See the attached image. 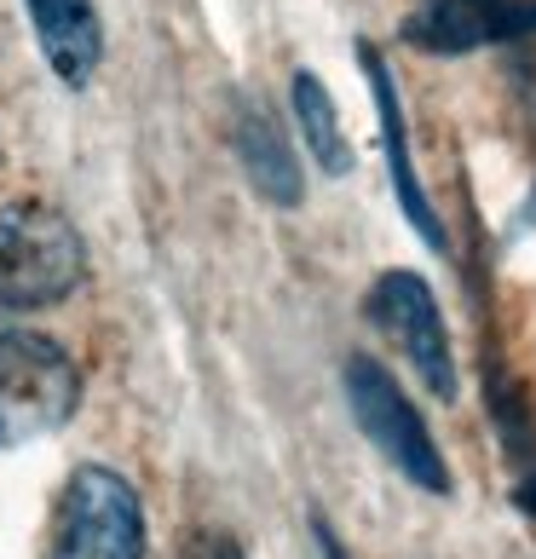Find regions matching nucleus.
<instances>
[{
	"instance_id": "f257e3e1",
	"label": "nucleus",
	"mask_w": 536,
	"mask_h": 559,
	"mask_svg": "<svg viewBox=\"0 0 536 559\" xmlns=\"http://www.w3.org/2000/svg\"><path fill=\"white\" fill-rule=\"evenodd\" d=\"M87 277V242L47 202L0 209V312H40L70 300Z\"/></svg>"
},
{
	"instance_id": "f03ea898",
	"label": "nucleus",
	"mask_w": 536,
	"mask_h": 559,
	"mask_svg": "<svg viewBox=\"0 0 536 559\" xmlns=\"http://www.w3.org/2000/svg\"><path fill=\"white\" fill-rule=\"evenodd\" d=\"M81 409V369L64 346L40 329L0 335V450L52 439Z\"/></svg>"
},
{
	"instance_id": "7ed1b4c3",
	"label": "nucleus",
	"mask_w": 536,
	"mask_h": 559,
	"mask_svg": "<svg viewBox=\"0 0 536 559\" xmlns=\"http://www.w3.org/2000/svg\"><path fill=\"white\" fill-rule=\"evenodd\" d=\"M341 392H346L353 421L364 427V439L381 450L386 467H398L421 496H450L456 490L432 427L421 421V409L404 399V386L386 376V364H376L369 352H353V358L341 364Z\"/></svg>"
},
{
	"instance_id": "20e7f679",
	"label": "nucleus",
	"mask_w": 536,
	"mask_h": 559,
	"mask_svg": "<svg viewBox=\"0 0 536 559\" xmlns=\"http://www.w3.org/2000/svg\"><path fill=\"white\" fill-rule=\"evenodd\" d=\"M52 559H144V502L128 473L81 462L52 520Z\"/></svg>"
},
{
	"instance_id": "39448f33",
	"label": "nucleus",
	"mask_w": 536,
	"mask_h": 559,
	"mask_svg": "<svg viewBox=\"0 0 536 559\" xmlns=\"http://www.w3.org/2000/svg\"><path fill=\"white\" fill-rule=\"evenodd\" d=\"M364 318L404 352L409 369L421 376V386L432 392V399L450 404L462 392L444 312H439V300H432V288H427L421 272H404V265H398V272H381L376 288L364 295Z\"/></svg>"
},
{
	"instance_id": "423d86ee",
	"label": "nucleus",
	"mask_w": 536,
	"mask_h": 559,
	"mask_svg": "<svg viewBox=\"0 0 536 559\" xmlns=\"http://www.w3.org/2000/svg\"><path fill=\"white\" fill-rule=\"evenodd\" d=\"M536 35V0H427L404 17V47L427 58H467Z\"/></svg>"
},
{
	"instance_id": "0eeeda50",
	"label": "nucleus",
	"mask_w": 536,
	"mask_h": 559,
	"mask_svg": "<svg viewBox=\"0 0 536 559\" xmlns=\"http://www.w3.org/2000/svg\"><path fill=\"white\" fill-rule=\"evenodd\" d=\"M358 64L369 75V98H376V121H381V151H386V174H393V197H398V214L416 225V237L432 248V254H444L450 237L439 225V209H432V197L421 191V174H416V151H409V121H404V98H398V81L386 70V58L369 47H358Z\"/></svg>"
},
{
	"instance_id": "6e6552de",
	"label": "nucleus",
	"mask_w": 536,
	"mask_h": 559,
	"mask_svg": "<svg viewBox=\"0 0 536 559\" xmlns=\"http://www.w3.org/2000/svg\"><path fill=\"white\" fill-rule=\"evenodd\" d=\"M231 144H237V162H242V179L254 185L260 202L272 209H300L306 202V179H300V156L288 133L277 128V116L260 105V98H242L237 116H231Z\"/></svg>"
},
{
	"instance_id": "1a4fd4ad",
	"label": "nucleus",
	"mask_w": 536,
	"mask_h": 559,
	"mask_svg": "<svg viewBox=\"0 0 536 559\" xmlns=\"http://www.w3.org/2000/svg\"><path fill=\"white\" fill-rule=\"evenodd\" d=\"M24 12L35 24L47 70L64 81L70 93H81L98 75V64H105V24H98V7L93 0H24Z\"/></svg>"
},
{
	"instance_id": "9d476101",
	"label": "nucleus",
	"mask_w": 536,
	"mask_h": 559,
	"mask_svg": "<svg viewBox=\"0 0 536 559\" xmlns=\"http://www.w3.org/2000/svg\"><path fill=\"white\" fill-rule=\"evenodd\" d=\"M288 105H295L300 139H306V156H312L329 179H346V174L358 168L353 139H346V128H341V110H335V98H329L323 75L295 70V81H288Z\"/></svg>"
},
{
	"instance_id": "9b49d317",
	"label": "nucleus",
	"mask_w": 536,
	"mask_h": 559,
	"mask_svg": "<svg viewBox=\"0 0 536 559\" xmlns=\"http://www.w3.org/2000/svg\"><path fill=\"white\" fill-rule=\"evenodd\" d=\"M312 536H318V554H323V559H346V548H341V536L329 531V520H323V513H312Z\"/></svg>"
},
{
	"instance_id": "f8f14e48",
	"label": "nucleus",
	"mask_w": 536,
	"mask_h": 559,
	"mask_svg": "<svg viewBox=\"0 0 536 559\" xmlns=\"http://www.w3.org/2000/svg\"><path fill=\"white\" fill-rule=\"evenodd\" d=\"M513 508H520L525 520H536V467H531L525 479H520V490H513Z\"/></svg>"
},
{
	"instance_id": "ddd939ff",
	"label": "nucleus",
	"mask_w": 536,
	"mask_h": 559,
	"mask_svg": "<svg viewBox=\"0 0 536 559\" xmlns=\"http://www.w3.org/2000/svg\"><path fill=\"white\" fill-rule=\"evenodd\" d=\"M520 231H536V191L525 197V209L513 214V237H520Z\"/></svg>"
}]
</instances>
